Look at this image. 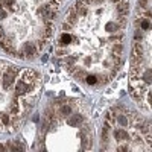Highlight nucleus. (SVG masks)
<instances>
[{"label": "nucleus", "mask_w": 152, "mask_h": 152, "mask_svg": "<svg viewBox=\"0 0 152 152\" xmlns=\"http://www.w3.org/2000/svg\"><path fill=\"white\" fill-rule=\"evenodd\" d=\"M116 11H117V14H119V15L128 17V12H129V5H128V2H125V0H120V2H117V5H116Z\"/></svg>", "instance_id": "f257e3e1"}, {"label": "nucleus", "mask_w": 152, "mask_h": 152, "mask_svg": "<svg viewBox=\"0 0 152 152\" xmlns=\"http://www.w3.org/2000/svg\"><path fill=\"white\" fill-rule=\"evenodd\" d=\"M84 81H85L88 85H96V84L99 82V78H97L96 75H85Z\"/></svg>", "instance_id": "f03ea898"}, {"label": "nucleus", "mask_w": 152, "mask_h": 152, "mask_svg": "<svg viewBox=\"0 0 152 152\" xmlns=\"http://www.w3.org/2000/svg\"><path fill=\"white\" fill-rule=\"evenodd\" d=\"M0 38H3V32H2V28H0Z\"/></svg>", "instance_id": "7ed1b4c3"}, {"label": "nucleus", "mask_w": 152, "mask_h": 152, "mask_svg": "<svg viewBox=\"0 0 152 152\" xmlns=\"http://www.w3.org/2000/svg\"><path fill=\"white\" fill-rule=\"evenodd\" d=\"M111 2H113V3H117V2H120V0H111Z\"/></svg>", "instance_id": "20e7f679"}]
</instances>
